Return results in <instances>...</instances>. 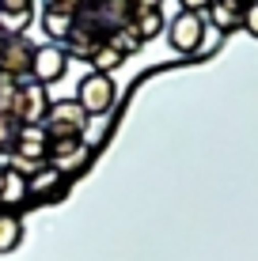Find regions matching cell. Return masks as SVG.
<instances>
[{
  "label": "cell",
  "mask_w": 258,
  "mask_h": 261,
  "mask_svg": "<svg viewBox=\"0 0 258 261\" xmlns=\"http://www.w3.org/2000/svg\"><path fill=\"white\" fill-rule=\"evenodd\" d=\"M243 12H247L243 0H213L205 15H209V23L217 27L220 34H232V31L243 27Z\"/></svg>",
  "instance_id": "cell-9"
},
{
  "label": "cell",
  "mask_w": 258,
  "mask_h": 261,
  "mask_svg": "<svg viewBox=\"0 0 258 261\" xmlns=\"http://www.w3.org/2000/svg\"><path fill=\"white\" fill-rule=\"evenodd\" d=\"M106 42H110V46H118L122 53H126V57H129V53H137L140 46H145V42H140V34L133 31V23L118 27V31H114V34H110V38H106Z\"/></svg>",
  "instance_id": "cell-15"
},
{
  "label": "cell",
  "mask_w": 258,
  "mask_h": 261,
  "mask_svg": "<svg viewBox=\"0 0 258 261\" xmlns=\"http://www.w3.org/2000/svg\"><path fill=\"white\" fill-rule=\"evenodd\" d=\"M0 12H34V0H0Z\"/></svg>",
  "instance_id": "cell-20"
},
{
  "label": "cell",
  "mask_w": 258,
  "mask_h": 261,
  "mask_svg": "<svg viewBox=\"0 0 258 261\" xmlns=\"http://www.w3.org/2000/svg\"><path fill=\"white\" fill-rule=\"evenodd\" d=\"M122 61H126V53H122L118 46H110V42H99L87 65H91V72H99V76H110V72L118 68Z\"/></svg>",
  "instance_id": "cell-12"
},
{
  "label": "cell",
  "mask_w": 258,
  "mask_h": 261,
  "mask_svg": "<svg viewBox=\"0 0 258 261\" xmlns=\"http://www.w3.org/2000/svg\"><path fill=\"white\" fill-rule=\"evenodd\" d=\"M0 80H4V76H0Z\"/></svg>",
  "instance_id": "cell-24"
},
{
  "label": "cell",
  "mask_w": 258,
  "mask_h": 261,
  "mask_svg": "<svg viewBox=\"0 0 258 261\" xmlns=\"http://www.w3.org/2000/svg\"><path fill=\"white\" fill-rule=\"evenodd\" d=\"M31 19H34L31 12H0V31L4 34H23Z\"/></svg>",
  "instance_id": "cell-16"
},
{
  "label": "cell",
  "mask_w": 258,
  "mask_h": 261,
  "mask_svg": "<svg viewBox=\"0 0 258 261\" xmlns=\"http://www.w3.org/2000/svg\"><path fill=\"white\" fill-rule=\"evenodd\" d=\"M243 4H251V0H243Z\"/></svg>",
  "instance_id": "cell-23"
},
{
  "label": "cell",
  "mask_w": 258,
  "mask_h": 261,
  "mask_svg": "<svg viewBox=\"0 0 258 261\" xmlns=\"http://www.w3.org/2000/svg\"><path fill=\"white\" fill-rule=\"evenodd\" d=\"M42 129H46V137H84V129H87V110L76 102V98L50 102Z\"/></svg>",
  "instance_id": "cell-2"
},
{
  "label": "cell",
  "mask_w": 258,
  "mask_h": 261,
  "mask_svg": "<svg viewBox=\"0 0 258 261\" xmlns=\"http://www.w3.org/2000/svg\"><path fill=\"white\" fill-rule=\"evenodd\" d=\"M243 27H247V34H251V38H258V0H251V4H247Z\"/></svg>",
  "instance_id": "cell-19"
},
{
  "label": "cell",
  "mask_w": 258,
  "mask_h": 261,
  "mask_svg": "<svg viewBox=\"0 0 258 261\" xmlns=\"http://www.w3.org/2000/svg\"><path fill=\"white\" fill-rule=\"evenodd\" d=\"M23 242V223L15 216H0V254H12Z\"/></svg>",
  "instance_id": "cell-14"
},
{
  "label": "cell",
  "mask_w": 258,
  "mask_h": 261,
  "mask_svg": "<svg viewBox=\"0 0 258 261\" xmlns=\"http://www.w3.org/2000/svg\"><path fill=\"white\" fill-rule=\"evenodd\" d=\"M65 68H68V53L57 46V42H46V46L34 49V65H31V80L42 87L57 84V80H65Z\"/></svg>",
  "instance_id": "cell-7"
},
{
  "label": "cell",
  "mask_w": 258,
  "mask_h": 261,
  "mask_svg": "<svg viewBox=\"0 0 258 261\" xmlns=\"http://www.w3.org/2000/svg\"><path fill=\"white\" fill-rule=\"evenodd\" d=\"M87 0H42V12H57V15H84Z\"/></svg>",
  "instance_id": "cell-17"
},
{
  "label": "cell",
  "mask_w": 258,
  "mask_h": 261,
  "mask_svg": "<svg viewBox=\"0 0 258 261\" xmlns=\"http://www.w3.org/2000/svg\"><path fill=\"white\" fill-rule=\"evenodd\" d=\"M167 42H171L175 53H198L201 42H205V19L190 15V12L175 15L171 27H167Z\"/></svg>",
  "instance_id": "cell-6"
},
{
  "label": "cell",
  "mask_w": 258,
  "mask_h": 261,
  "mask_svg": "<svg viewBox=\"0 0 258 261\" xmlns=\"http://www.w3.org/2000/svg\"><path fill=\"white\" fill-rule=\"evenodd\" d=\"M0 42H4V31H0Z\"/></svg>",
  "instance_id": "cell-22"
},
{
  "label": "cell",
  "mask_w": 258,
  "mask_h": 261,
  "mask_svg": "<svg viewBox=\"0 0 258 261\" xmlns=\"http://www.w3.org/2000/svg\"><path fill=\"white\" fill-rule=\"evenodd\" d=\"M50 91L34 80H23L19 91H15V102H12V121L27 129V125H42L46 121V110H50Z\"/></svg>",
  "instance_id": "cell-1"
},
{
  "label": "cell",
  "mask_w": 258,
  "mask_h": 261,
  "mask_svg": "<svg viewBox=\"0 0 258 261\" xmlns=\"http://www.w3.org/2000/svg\"><path fill=\"white\" fill-rule=\"evenodd\" d=\"M73 15H57V12H42V31H46V38L50 42H57V46H61V42H65L68 38V31H73Z\"/></svg>",
  "instance_id": "cell-13"
},
{
  "label": "cell",
  "mask_w": 258,
  "mask_h": 261,
  "mask_svg": "<svg viewBox=\"0 0 258 261\" xmlns=\"http://www.w3.org/2000/svg\"><path fill=\"white\" fill-rule=\"evenodd\" d=\"M15 137H19V125L8 118V114H0V151H12L15 148Z\"/></svg>",
  "instance_id": "cell-18"
},
{
  "label": "cell",
  "mask_w": 258,
  "mask_h": 261,
  "mask_svg": "<svg viewBox=\"0 0 258 261\" xmlns=\"http://www.w3.org/2000/svg\"><path fill=\"white\" fill-rule=\"evenodd\" d=\"M87 155H91V151H87L84 137H50V155H46V163L57 167L61 174H65V170L84 167Z\"/></svg>",
  "instance_id": "cell-8"
},
{
  "label": "cell",
  "mask_w": 258,
  "mask_h": 261,
  "mask_svg": "<svg viewBox=\"0 0 258 261\" xmlns=\"http://www.w3.org/2000/svg\"><path fill=\"white\" fill-rule=\"evenodd\" d=\"M27 174L23 170H15V167H4L0 170V201L4 204H19V201H27Z\"/></svg>",
  "instance_id": "cell-10"
},
{
  "label": "cell",
  "mask_w": 258,
  "mask_h": 261,
  "mask_svg": "<svg viewBox=\"0 0 258 261\" xmlns=\"http://www.w3.org/2000/svg\"><path fill=\"white\" fill-rule=\"evenodd\" d=\"M179 4H182V12H190V15H205L213 0H179Z\"/></svg>",
  "instance_id": "cell-21"
},
{
  "label": "cell",
  "mask_w": 258,
  "mask_h": 261,
  "mask_svg": "<svg viewBox=\"0 0 258 261\" xmlns=\"http://www.w3.org/2000/svg\"><path fill=\"white\" fill-rule=\"evenodd\" d=\"M31 65H34V46L23 34H4L0 42V76L8 80H31Z\"/></svg>",
  "instance_id": "cell-3"
},
{
  "label": "cell",
  "mask_w": 258,
  "mask_h": 261,
  "mask_svg": "<svg viewBox=\"0 0 258 261\" xmlns=\"http://www.w3.org/2000/svg\"><path fill=\"white\" fill-rule=\"evenodd\" d=\"M15 170H23V174H31L34 167H42L46 163V155H50V137H46V129L42 125H27V129H19V137H15Z\"/></svg>",
  "instance_id": "cell-4"
},
{
  "label": "cell",
  "mask_w": 258,
  "mask_h": 261,
  "mask_svg": "<svg viewBox=\"0 0 258 261\" xmlns=\"http://www.w3.org/2000/svg\"><path fill=\"white\" fill-rule=\"evenodd\" d=\"M114 98H118L114 80L110 76H99V72L84 76V80H80V87H76V102L87 110V118H95V114H110Z\"/></svg>",
  "instance_id": "cell-5"
},
{
  "label": "cell",
  "mask_w": 258,
  "mask_h": 261,
  "mask_svg": "<svg viewBox=\"0 0 258 261\" xmlns=\"http://www.w3.org/2000/svg\"><path fill=\"white\" fill-rule=\"evenodd\" d=\"M61 178H65V174H61L57 167L42 163V167H34L31 174H27V193H34V197H38V193H53L61 186Z\"/></svg>",
  "instance_id": "cell-11"
}]
</instances>
